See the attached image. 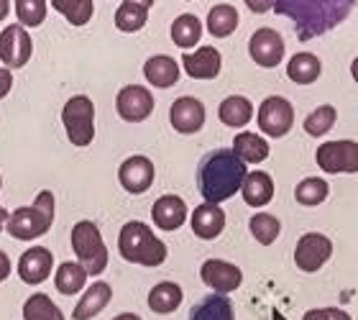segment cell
Returning a JSON list of instances; mask_svg holds the SVG:
<instances>
[{
  "instance_id": "obj_49",
  "label": "cell",
  "mask_w": 358,
  "mask_h": 320,
  "mask_svg": "<svg viewBox=\"0 0 358 320\" xmlns=\"http://www.w3.org/2000/svg\"><path fill=\"white\" fill-rule=\"evenodd\" d=\"M0 69H3V67H0Z\"/></svg>"
},
{
  "instance_id": "obj_25",
  "label": "cell",
  "mask_w": 358,
  "mask_h": 320,
  "mask_svg": "<svg viewBox=\"0 0 358 320\" xmlns=\"http://www.w3.org/2000/svg\"><path fill=\"white\" fill-rule=\"evenodd\" d=\"M322 75V62L310 52L294 54L287 64V77L297 85H313L317 77Z\"/></svg>"
},
{
  "instance_id": "obj_48",
  "label": "cell",
  "mask_w": 358,
  "mask_h": 320,
  "mask_svg": "<svg viewBox=\"0 0 358 320\" xmlns=\"http://www.w3.org/2000/svg\"><path fill=\"white\" fill-rule=\"evenodd\" d=\"M0 190H3V177H0Z\"/></svg>"
},
{
  "instance_id": "obj_41",
  "label": "cell",
  "mask_w": 358,
  "mask_h": 320,
  "mask_svg": "<svg viewBox=\"0 0 358 320\" xmlns=\"http://www.w3.org/2000/svg\"><path fill=\"white\" fill-rule=\"evenodd\" d=\"M8 274H10V259H8V253L0 251V282H6Z\"/></svg>"
},
{
  "instance_id": "obj_39",
  "label": "cell",
  "mask_w": 358,
  "mask_h": 320,
  "mask_svg": "<svg viewBox=\"0 0 358 320\" xmlns=\"http://www.w3.org/2000/svg\"><path fill=\"white\" fill-rule=\"evenodd\" d=\"M254 13H266V11H271L274 8V0H243Z\"/></svg>"
},
{
  "instance_id": "obj_12",
  "label": "cell",
  "mask_w": 358,
  "mask_h": 320,
  "mask_svg": "<svg viewBox=\"0 0 358 320\" xmlns=\"http://www.w3.org/2000/svg\"><path fill=\"white\" fill-rule=\"evenodd\" d=\"M284 39L274 29H256L254 36L248 39V54L251 60L264 69H274L284 60Z\"/></svg>"
},
{
  "instance_id": "obj_42",
  "label": "cell",
  "mask_w": 358,
  "mask_h": 320,
  "mask_svg": "<svg viewBox=\"0 0 358 320\" xmlns=\"http://www.w3.org/2000/svg\"><path fill=\"white\" fill-rule=\"evenodd\" d=\"M330 320H353L345 310H338V307H330Z\"/></svg>"
},
{
  "instance_id": "obj_20",
  "label": "cell",
  "mask_w": 358,
  "mask_h": 320,
  "mask_svg": "<svg viewBox=\"0 0 358 320\" xmlns=\"http://www.w3.org/2000/svg\"><path fill=\"white\" fill-rule=\"evenodd\" d=\"M110 300H113V290L108 282L90 284L87 292L83 295V300H80L77 307L72 310V320H92L95 315L103 313Z\"/></svg>"
},
{
  "instance_id": "obj_3",
  "label": "cell",
  "mask_w": 358,
  "mask_h": 320,
  "mask_svg": "<svg viewBox=\"0 0 358 320\" xmlns=\"http://www.w3.org/2000/svg\"><path fill=\"white\" fill-rule=\"evenodd\" d=\"M118 251L128 264H141V267H162L166 261V244L159 236H154L149 225L141 221H128L120 228Z\"/></svg>"
},
{
  "instance_id": "obj_32",
  "label": "cell",
  "mask_w": 358,
  "mask_h": 320,
  "mask_svg": "<svg viewBox=\"0 0 358 320\" xmlns=\"http://www.w3.org/2000/svg\"><path fill=\"white\" fill-rule=\"evenodd\" d=\"M23 320H64V313L49 295L36 292L23 302Z\"/></svg>"
},
{
  "instance_id": "obj_29",
  "label": "cell",
  "mask_w": 358,
  "mask_h": 320,
  "mask_svg": "<svg viewBox=\"0 0 358 320\" xmlns=\"http://www.w3.org/2000/svg\"><path fill=\"white\" fill-rule=\"evenodd\" d=\"M202 39V23L194 13H182L172 23V41L179 49H192Z\"/></svg>"
},
{
  "instance_id": "obj_37",
  "label": "cell",
  "mask_w": 358,
  "mask_h": 320,
  "mask_svg": "<svg viewBox=\"0 0 358 320\" xmlns=\"http://www.w3.org/2000/svg\"><path fill=\"white\" fill-rule=\"evenodd\" d=\"M15 15L26 29H36L46 21V0H15Z\"/></svg>"
},
{
  "instance_id": "obj_34",
  "label": "cell",
  "mask_w": 358,
  "mask_h": 320,
  "mask_svg": "<svg viewBox=\"0 0 358 320\" xmlns=\"http://www.w3.org/2000/svg\"><path fill=\"white\" fill-rule=\"evenodd\" d=\"M52 8L59 15H64L72 26H87L92 13H95L92 0H52Z\"/></svg>"
},
{
  "instance_id": "obj_47",
  "label": "cell",
  "mask_w": 358,
  "mask_h": 320,
  "mask_svg": "<svg viewBox=\"0 0 358 320\" xmlns=\"http://www.w3.org/2000/svg\"><path fill=\"white\" fill-rule=\"evenodd\" d=\"M134 3H141V6H146V8L154 6V0H134Z\"/></svg>"
},
{
  "instance_id": "obj_9",
  "label": "cell",
  "mask_w": 358,
  "mask_h": 320,
  "mask_svg": "<svg viewBox=\"0 0 358 320\" xmlns=\"http://www.w3.org/2000/svg\"><path fill=\"white\" fill-rule=\"evenodd\" d=\"M34 54V39L23 23H10L0 31V62L8 69H21Z\"/></svg>"
},
{
  "instance_id": "obj_18",
  "label": "cell",
  "mask_w": 358,
  "mask_h": 320,
  "mask_svg": "<svg viewBox=\"0 0 358 320\" xmlns=\"http://www.w3.org/2000/svg\"><path fill=\"white\" fill-rule=\"evenodd\" d=\"M189 223H192V233L197 239L202 241H213L217 239L225 228V213L223 208H217V202H202L197 205L189 218Z\"/></svg>"
},
{
  "instance_id": "obj_30",
  "label": "cell",
  "mask_w": 358,
  "mask_h": 320,
  "mask_svg": "<svg viewBox=\"0 0 358 320\" xmlns=\"http://www.w3.org/2000/svg\"><path fill=\"white\" fill-rule=\"evenodd\" d=\"M149 21V8L141 6V3H134V0H123L120 8L115 11V26L123 34H136L141 31Z\"/></svg>"
},
{
  "instance_id": "obj_36",
  "label": "cell",
  "mask_w": 358,
  "mask_h": 320,
  "mask_svg": "<svg viewBox=\"0 0 358 320\" xmlns=\"http://www.w3.org/2000/svg\"><path fill=\"white\" fill-rule=\"evenodd\" d=\"M336 118H338V111L333 105H320V108H315L305 118V131L310 136H325L330 128L336 126Z\"/></svg>"
},
{
  "instance_id": "obj_44",
  "label": "cell",
  "mask_w": 358,
  "mask_h": 320,
  "mask_svg": "<svg viewBox=\"0 0 358 320\" xmlns=\"http://www.w3.org/2000/svg\"><path fill=\"white\" fill-rule=\"evenodd\" d=\"M8 218H10V216H8L6 208L0 205V231H3V228H6V225H8Z\"/></svg>"
},
{
  "instance_id": "obj_28",
  "label": "cell",
  "mask_w": 358,
  "mask_h": 320,
  "mask_svg": "<svg viewBox=\"0 0 358 320\" xmlns=\"http://www.w3.org/2000/svg\"><path fill=\"white\" fill-rule=\"evenodd\" d=\"M87 277V269L80 261H64V264H59L57 274H54V284H57V290L62 295H77L80 290H85Z\"/></svg>"
},
{
  "instance_id": "obj_24",
  "label": "cell",
  "mask_w": 358,
  "mask_h": 320,
  "mask_svg": "<svg viewBox=\"0 0 358 320\" xmlns=\"http://www.w3.org/2000/svg\"><path fill=\"white\" fill-rule=\"evenodd\" d=\"M189 320H236V315H233L231 300L225 298L223 292H215V295L202 298L200 302L192 307Z\"/></svg>"
},
{
  "instance_id": "obj_1",
  "label": "cell",
  "mask_w": 358,
  "mask_h": 320,
  "mask_svg": "<svg viewBox=\"0 0 358 320\" xmlns=\"http://www.w3.org/2000/svg\"><path fill=\"white\" fill-rule=\"evenodd\" d=\"M356 0H274V11L294 23L299 41L328 34L351 15Z\"/></svg>"
},
{
  "instance_id": "obj_4",
  "label": "cell",
  "mask_w": 358,
  "mask_h": 320,
  "mask_svg": "<svg viewBox=\"0 0 358 320\" xmlns=\"http://www.w3.org/2000/svg\"><path fill=\"white\" fill-rule=\"evenodd\" d=\"M52 223H54V193L41 190L29 208L23 205V208L10 213L6 231L15 241H34L38 236H44L52 228Z\"/></svg>"
},
{
  "instance_id": "obj_13",
  "label": "cell",
  "mask_w": 358,
  "mask_h": 320,
  "mask_svg": "<svg viewBox=\"0 0 358 320\" xmlns=\"http://www.w3.org/2000/svg\"><path fill=\"white\" fill-rule=\"evenodd\" d=\"M154 177H157V169H154V162L143 154H134L128 157L126 162L118 167V182L120 187L131 195H143L154 185Z\"/></svg>"
},
{
  "instance_id": "obj_19",
  "label": "cell",
  "mask_w": 358,
  "mask_h": 320,
  "mask_svg": "<svg viewBox=\"0 0 358 320\" xmlns=\"http://www.w3.org/2000/svg\"><path fill=\"white\" fill-rule=\"evenodd\" d=\"M151 218L162 231H177L187 221V202L179 195H162L151 208Z\"/></svg>"
},
{
  "instance_id": "obj_21",
  "label": "cell",
  "mask_w": 358,
  "mask_h": 320,
  "mask_svg": "<svg viewBox=\"0 0 358 320\" xmlns=\"http://www.w3.org/2000/svg\"><path fill=\"white\" fill-rule=\"evenodd\" d=\"M179 72H182V69H179L177 60L166 57V54L149 57V60H146V64H143V77L149 80V85H154V88H162V90L177 85Z\"/></svg>"
},
{
  "instance_id": "obj_38",
  "label": "cell",
  "mask_w": 358,
  "mask_h": 320,
  "mask_svg": "<svg viewBox=\"0 0 358 320\" xmlns=\"http://www.w3.org/2000/svg\"><path fill=\"white\" fill-rule=\"evenodd\" d=\"M10 88H13V75H10V69L3 67L0 69V100L10 92Z\"/></svg>"
},
{
  "instance_id": "obj_16",
  "label": "cell",
  "mask_w": 358,
  "mask_h": 320,
  "mask_svg": "<svg viewBox=\"0 0 358 320\" xmlns=\"http://www.w3.org/2000/svg\"><path fill=\"white\" fill-rule=\"evenodd\" d=\"M54 269V253L46 246H34L18 259V277L23 282L36 287V284L46 282V277L52 274Z\"/></svg>"
},
{
  "instance_id": "obj_27",
  "label": "cell",
  "mask_w": 358,
  "mask_h": 320,
  "mask_svg": "<svg viewBox=\"0 0 358 320\" xmlns=\"http://www.w3.org/2000/svg\"><path fill=\"white\" fill-rule=\"evenodd\" d=\"M233 151L238 154L246 164H262L268 157V141L264 136L251 134V131H241L233 139Z\"/></svg>"
},
{
  "instance_id": "obj_22",
  "label": "cell",
  "mask_w": 358,
  "mask_h": 320,
  "mask_svg": "<svg viewBox=\"0 0 358 320\" xmlns=\"http://www.w3.org/2000/svg\"><path fill=\"white\" fill-rule=\"evenodd\" d=\"M241 195H243L246 205L264 208L274 197V179L266 172H248L246 179H243V187H241Z\"/></svg>"
},
{
  "instance_id": "obj_8",
  "label": "cell",
  "mask_w": 358,
  "mask_h": 320,
  "mask_svg": "<svg viewBox=\"0 0 358 320\" xmlns=\"http://www.w3.org/2000/svg\"><path fill=\"white\" fill-rule=\"evenodd\" d=\"M256 120H259V128L264 134L271 136V139H282L292 131L294 126V108L287 97L282 95H268L262 105H259V113H256Z\"/></svg>"
},
{
  "instance_id": "obj_10",
  "label": "cell",
  "mask_w": 358,
  "mask_h": 320,
  "mask_svg": "<svg viewBox=\"0 0 358 320\" xmlns=\"http://www.w3.org/2000/svg\"><path fill=\"white\" fill-rule=\"evenodd\" d=\"M115 111L126 123H143L154 113V95L143 85H126L115 95Z\"/></svg>"
},
{
  "instance_id": "obj_40",
  "label": "cell",
  "mask_w": 358,
  "mask_h": 320,
  "mask_svg": "<svg viewBox=\"0 0 358 320\" xmlns=\"http://www.w3.org/2000/svg\"><path fill=\"white\" fill-rule=\"evenodd\" d=\"M302 320H330V307H315V310H307Z\"/></svg>"
},
{
  "instance_id": "obj_46",
  "label": "cell",
  "mask_w": 358,
  "mask_h": 320,
  "mask_svg": "<svg viewBox=\"0 0 358 320\" xmlns=\"http://www.w3.org/2000/svg\"><path fill=\"white\" fill-rule=\"evenodd\" d=\"M351 75H353V80L358 82V57L353 60V64H351Z\"/></svg>"
},
{
  "instance_id": "obj_23",
  "label": "cell",
  "mask_w": 358,
  "mask_h": 320,
  "mask_svg": "<svg viewBox=\"0 0 358 320\" xmlns=\"http://www.w3.org/2000/svg\"><path fill=\"white\" fill-rule=\"evenodd\" d=\"M217 118L223 120L228 128H243L254 118V103L243 95H231L225 97L220 108H217Z\"/></svg>"
},
{
  "instance_id": "obj_7",
  "label": "cell",
  "mask_w": 358,
  "mask_h": 320,
  "mask_svg": "<svg viewBox=\"0 0 358 320\" xmlns=\"http://www.w3.org/2000/svg\"><path fill=\"white\" fill-rule=\"evenodd\" d=\"M315 162L328 174H356L358 172V144L341 139L325 141L315 151Z\"/></svg>"
},
{
  "instance_id": "obj_31",
  "label": "cell",
  "mask_w": 358,
  "mask_h": 320,
  "mask_svg": "<svg viewBox=\"0 0 358 320\" xmlns=\"http://www.w3.org/2000/svg\"><path fill=\"white\" fill-rule=\"evenodd\" d=\"M238 29V11L228 3H220V6L210 8L208 13V31L215 39L231 36L233 31Z\"/></svg>"
},
{
  "instance_id": "obj_35",
  "label": "cell",
  "mask_w": 358,
  "mask_h": 320,
  "mask_svg": "<svg viewBox=\"0 0 358 320\" xmlns=\"http://www.w3.org/2000/svg\"><path fill=\"white\" fill-rule=\"evenodd\" d=\"M248 228H251V236H254L262 246H271L276 239H279V233H282L279 218L271 216V213H256V216H251Z\"/></svg>"
},
{
  "instance_id": "obj_11",
  "label": "cell",
  "mask_w": 358,
  "mask_h": 320,
  "mask_svg": "<svg viewBox=\"0 0 358 320\" xmlns=\"http://www.w3.org/2000/svg\"><path fill=\"white\" fill-rule=\"evenodd\" d=\"M333 256V241L325 233H305L294 249V264L305 274H313L325 267V261Z\"/></svg>"
},
{
  "instance_id": "obj_14",
  "label": "cell",
  "mask_w": 358,
  "mask_h": 320,
  "mask_svg": "<svg viewBox=\"0 0 358 320\" xmlns=\"http://www.w3.org/2000/svg\"><path fill=\"white\" fill-rule=\"evenodd\" d=\"M200 279L208 284L210 290L228 295V292L238 290L241 287V282H243V272H241L236 264H231V261L208 259L200 267Z\"/></svg>"
},
{
  "instance_id": "obj_45",
  "label": "cell",
  "mask_w": 358,
  "mask_h": 320,
  "mask_svg": "<svg viewBox=\"0 0 358 320\" xmlns=\"http://www.w3.org/2000/svg\"><path fill=\"white\" fill-rule=\"evenodd\" d=\"M113 320H141L136 313H120V315H115Z\"/></svg>"
},
{
  "instance_id": "obj_26",
  "label": "cell",
  "mask_w": 358,
  "mask_h": 320,
  "mask_svg": "<svg viewBox=\"0 0 358 320\" xmlns=\"http://www.w3.org/2000/svg\"><path fill=\"white\" fill-rule=\"evenodd\" d=\"M185 300V292L177 282H159L154 290L149 292V307L157 315H169L174 313Z\"/></svg>"
},
{
  "instance_id": "obj_17",
  "label": "cell",
  "mask_w": 358,
  "mask_h": 320,
  "mask_svg": "<svg viewBox=\"0 0 358 320\" xmlns=\"http://www.w3.org/2000/svg\"><path fill=\"white\" fill-rule=\"evenodd\" d=\"M182 67L192 80H215L223 67V57L215 46H200L197 52H187L182 57Z\"/></svg>"
},
{
  "instance_id": "obj_43",
  "label": "cell",
  "mask_w": 358,
  "mask_h": 320,
  "mask_svg": "<svg viewBox=\"0 0 358 320\" xmlns=\"http://www.w3.org/2000/svg\"><path fill=\"white\" fill-rule=\"evenodd\" d=\"M8 13H10V0H0V21H6Z\"/></svg>"
},
{
  "instance_id": "obj_15",
  "label": "cell",
  "mask_w": 358,
  "mask_h": 320,
  "mask_svg": "<svg viewBox=\"0 0 358 320\" xmlns=\"http://www.w3.org/2000/svg\"><path fill=\"white\" fill-rule=\"evenodd\" d=\"M169 120L177 134H197L205 126V105L192 95L177 97L169 108Z\"/></svg>"
},
{
  "instance_id": "obj_2",
  "label": "cell",
  "mask_w": 358,
  "mask_h": 320,
  "mask_svg": "<svg viewBox=\"0 0 358 320\" xmlns=\"http://www.w3.org/2000/svg\"><path fill=\"white\" fill-rule=\"evenodd\" d=\"M248 169L246 162L233 149H215L197 167V187L208 202H225L241 193Z\"/></svg>"
},
{
  "instance_id": "obj_5",
  "label": "cell",
  "mask_w": 358,
  "mask_h": 320,
  "mask_svg": "<svg viewBox=\"0 0 358 320\" xmlns=\"http://www.w3.org/2000/svg\"><path fill=\"white\" fill-rule=\"evenodd\" d=\"M72 251L77 261L87 269L90 277L103 274L108 269V246H105L100 228L92 221H80L72 228Z\"/></svg>"
},
{
  "instance_id": "obj_6",
  "label": "cell",
  "mask_w": 358,
  "mask_h": 320,
  "mask_svg": "<svg viewBox=\"0 0 358 320\" xmlns=\"http://www.w3.org/2000/svg\"><path fill=\"white\" fill-rule=\"evenodd\" d=\"M62 123L72 146H90L95 139V103L87 95L69 97L62 108Z\"/></svg>"
},
{
  "instance_id": "obj_33",
  "label": "cell",
  "mask_w": 358,
  "mask_h": 320,
  "mask_svg": "<svg viewBox=\"0 0 358 320\" xmlns=\"http://www.w3.org/2000/svg\"><path fill=\"white\" fill-rule=\"evenodd\" d=\"M328 195H330V185L322 177H305L294 187V200L299 205H305V208H315V205L325 202Z\"/></svg>"
}]
</instances>
